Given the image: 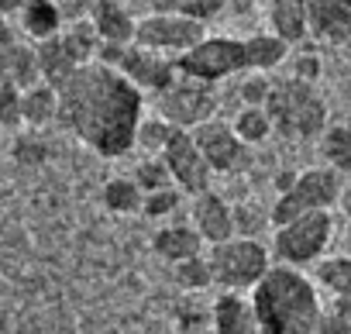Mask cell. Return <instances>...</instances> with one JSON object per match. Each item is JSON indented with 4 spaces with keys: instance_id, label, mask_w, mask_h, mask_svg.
<instances>
[{
    "instance_id": "obj_13",
    "label": "cell",
    "mask_w": 351,
    "mask_h": 334,
    "mask_svg": "<svg viewBox=\"0 0 351 334\" xmlns=\"http://www.w3.org/2000/svg\"><path fill=\"white\" fill-rule=\"evenodd\" d=\"M114 69H117L141 97H145V93L158 97L162 90H169V86L176 83V76H180L172 59L155 56V52H145V49H138V45H128V49L121 52V59H117Z\"/></svg>"
},
{
    "instance_id": "obj_4",
    "label": "cell",
    "mask_w": 351,
    "mask_h": 334,
    "mask_svg": "<svg viewBox=\"0 0 351 334\" xmlns=\"http://www.w3.org/2000/svg\"><path fill=\"white\" fill-rule=\"evenodd\" d=\"M207 265L214 286L245 296V289L252 293L262 283V276L272 269V255L258 238H231L207 252Z\"/></svg>"
},
{
    "instance_id": "obj_12",
    "label": "cell",
    "mask_w": 351,
    "mask_h": 334,
    "mask_svg": "<svg viewBox=\"0 0 351 334\" xmlns=\"http://www.w3.org/2000/svg\"><path fill=\"white\" fill-rule=\"evenodd\" d=\"M138 14H148V4H121V0H100L90 4V28L100 42V49H128L134 45V28H138Z\"/></svg>"
},
{
    "instance_id": "obj_36",
    "label": "cell",
    "mask_w": 351,
    "mask_h": 334,
    "mask_svg": "<svg viewBox=\"0 0 351 334\" xmlns=\"http://www.w3.org/2000/svg\"><path fill=\"white\" fill-rule=\"evenodd\" d=\"M45 155H49V145L38 141V138H25V141L14 145V158H18V162L38 165V162H45Z\"/></svg>"
},
{
    "instance_id": "obj_5",
    "label": "cell",
    "mask_w": 351,
    "mask_h": 334,
    "mask_svg": "<svg viewBox=\"0 0 351 334\" xmlns=\"http://www.w3.org/2000/svg\"><path fill=\"white\" fill-rule=\"evenodd\" d=\"M341 190H344V183L337 173L324 169V165H310V169L296 173V180L286 193L276 197V204L269 211V224L282 228V224L306 217V214H330L337 207Z\"/></svg>"
},
{
    "instance_id": "obj_1",
    "label": "cell",
    "mask_w": 351,
    "mask_h": 334,
    "mask_svg": "<svg viewBox=\"0 0 351 334\" xmlns=\"http://www.w3.org/2000/svg\"><path fill=\"white\" fill-rule=\"evenodd\" d=\"M56 121L104 158H121L134 148L145 97L110 66H80L56 86Z\"/></svg>"
},
{
    "instance_id": "obj_31",
    "label": "cell",
    "mask_w": 351,
    "mask_h": 334,
    "mask_svg": "<svg viewBox=\"0 0 351 334\" xmlns=\"http://www.w3.org/2000/svg\"><path fill=\"white\" fill-rule=\"evenodd\" d=\"M180 200H183V193L176 190V187L158 190V193H148V197H141V214L152 217V221H162V217H169L176 207H180Z\"/></svg>"
},
{
    "instance_id": "obj_7",
    "label": "cell",
    "mask_w": 351,
    "mask_h": 334,
    "mask_svg": "<svg viewBox=\"0 0 351 334\" xmlns=\"http://www.w3.org/2000/svg\"><path fill=\"white\" fill-rule=\"evenodd\" d=\"M204 35H207V28L193 25L183 14H176V4H148V14L138 18L134 45L176 62L180 56H186Z\"/></svg>"
},
{
    "instance_id": "obj_3",
    "label": "cell",
    "mask_w": 351,
    "mask_h": 334,
    "mask_svg": "<svg viewBox=\"0 0 351 334\" xmlns=\"http://www.w3.org/2000/svg\"><path fill=\"white\" fill-rule=\"evenodd\" d=\"M262 110L269 114L272 131L289 141H313L327 128V100L320 97V90L289 76L272 80Z\"/></svg>"
},
{
    "instance_id": "obj_17",
    "label": "cell",
    "mask_w": 351,
    "mask_h": 334,
    "mask_svg": "<svg viewBox=\"0 0 351 334\" xmlns=\"http://www.w3.org/2000/svg\"><path fill=\"white\" fill-rule=\"evenodd\" d=\"M210 331L214 334H258V324H255L248 296L221 293L214 300V310H210Z\"/></svg>"
},
{
    "instance_id": "obj_28",
    "label": "cell",
    "mask_w": 351,
    "mask_h": 334,
    "mask_svg": "<svg viewBox=\"0 0 351 334\" xmlns=\"http://www.w3.org/2000/svg\"><path fill=\"white\" fill-rule=\"evenodd\" d=\"M176 14H183L193 25L207 28L210 21H221V14H228V4L224 0H183V4H176Z\"/></svg>"
},
{
    "instance_id": "obj_9",
    "label": "cell",
    "mask_w": 351,
    "mask_h": 334,
    "mask_svg": "<svg viewBox=\"0 0 351 334\" xmlns=\"http://www.w3.org/2000/svg\"><path fill=\"white\" fill-rule=\"evenodd\" d=\"M217 104H221L217 86H204L197 80L176 76V83L155 97V110H158L155 117L176 131H193L217 117Z\"/></svg>"
},
{
    "instance_id": "obj_26",
    "label": "cell",
    "mask_w": 351,
    "mask_h": 334,
    "mask_svg": "<svg viewBox=\"0 0 351 334\" xmlns=\"http://www.w3.org/2000/svg\"><path fill=\"white\" fill-rule=\"evenodd\" d=\"M138 190H141V197H148V193H158V190H169L172 187V180H169V169H165V162L155 155V158H145V162H138L134 165V180H131Z\"/></svg>"
},
{
    "instance_id": "obj_16",
    "label": "cell",
    "mask_w": 351,
    "mask_h": 334,
    "mask_svg": "<svg viewBox=\"0 0 351 334\" xmlns=\"http://www.w3.org/2000/svg\"><path fill=\"white\" fill-rule=\"evenodd\" d=\"M265 25H269V35L289 49L310 38L303 0H272V4H265Z\"/></svg>"
},
{
    "instance_id": "obj_22",
    "label": "cell",
    "mask_w": 351,
    "mask_h": 334,
    "mask_svg": "<svg viewBox=\"0 0 351 334\" xmlns=\"http://www.w3.org/2000/svg\"><path fill=\"white\" fill-rule=\"evenodd\" d=\"M313 286L327 289L334 300L351 303V255H330L313 265Z\"/></svg>"
},
{
    "instance_id": "obj_24",
    "label": "cell",
    "mask_w": 351,
    "mask_h": 334,
    "mask_svg": "<svg viewBox=\"0 0 351 334\" xmlns=\"http://www.w3.org/2000/svg\"><path fill=\"white\" fill-rule=\"evenodd\" d=\"M231 131L238 134V141L245 148H255V145H265L272 138V121L262 107H241L231 121Z\"/></svg>"
},
{
    "instance_id": "obj_32",
    "label": "cell",
    "mask_w": 351,
    "mask_h": 334,
    "mask_svg": "<svg viewBox=\"0 0 351 334\" xmlns=\"http://www.w3.org/2000/svg\"><path fill=\"white\" fill-rule=\"evenodd\" d=\"M313 334H351V303L334 300L330 307H324V317Z\"/></svg>"
},
{
    "instance_id": "obj_15",
    "label": "cell",
    "mask_w": 351,
    "mask_h": 334,
    "mask_svg": "<svg viewBox=\"0 0 351 334\" xmlns=\"http://www.w3.org/2000/svg\"><path fill=\"white\" fill-rule=\"evenodd\" d=\"M306 32L324 45L351 42V0H306Z\"/></svg>"
},
{
    "instance_id": "obj_38",
    "label": "cell",
    "mask_w": 351,
    "mask_h": 334,
    "mask_svg": "<svg viewBox=\"0 0 351 334\" xmlns=\"http://www.w3.org/2000/svg\"><path fill=\"white\" fill-rule=\"evenodd\" d=\"M348 241H351V221H348Z\"/></svg>"
},
{
    "instance_id": "obj_11",
    "label": "cell",
    "mask_w": 351,
    "mask_h": 334,
    "mask_svg": "<svg viewBox=\"0 0 351 334\" xmlns=\"http://www.w3.org/2000/svg\"><path fill=\"white\" fill-rule=\"evenodd\" d=\"M158 158L165 162L172 187L180 190L183 197H200V193L210 190L214 173H210V165L204 162V155L197 152V145H193V138L186 131H176L169 138V145L158 152Z\"/></svg>"
},
{
    "instance_id": "obj_2",
    "label": "cell",
    "mask_w": 351,
    "mask_h": 334,
    "mask_svg": "<svg viewBox=\"0 0 351 334\" xmlns=\"http://www.w3.org/2000/svg\"><path fill=\"white\" fill-rule=\"evenodd\" d=\"M258 334H313L324 317L320 289L289 265H272L248 293Z\"/></svg>"
},
{
    "instance_id": "obj_23",
    "label": "cell",
    "mask_w": 351,
    "mask_h": 334,
    "mask_svg": "<svg viewBox=\"0 0 351 334\" xmlns=\"http://www.w3.org/2000/svg\"><path fill=\"white\" fill-rule=\"evenodd\" d=\"M59 114V100H56V90L38 83L32 90L21 93V124H32V128H42V124H52Z\"/></svg>"
},
{
    "instance_id": "obj_20",
    "label": "cell",
    "mask_w": 351,
    "mask_h": 334,
    "mask_svg": "<svg viewBox=\"0 0 351 334\" xmlns=\"http://www.w3.org/2000/svg\"><path fill=\"white\" fill-rule=\"evenodd\" d=\"M241 42H245V69L248 73L265 76V73L286 66V59H289V45H282L269 32H255V35H248Z\"/></svg>"
},
{
    "instance_id": "obj_33",
    "label": "cell",
    "mask_w": 351,
    "mask_h": 334,
    "mask_svg": "<svg viewBox=\"0 0 351 334\" xmlns=\"http://www.w3.org/2000/svg\"><path fill=\"white\" fill-rule=\"evenodd\" d=\"M18 124H21V90L0 80V128H18Z\"/></svg>"
},
{
    "instance_id": "obj_27",
    "label": "cell",
    "mask_w": 351,
    "mask_h": 334,
    "mask_svg": "<svg viewBox=\"0 0 351 334\" xmlns=\"http://www.w3.org/2000/svg\"><path fill=\"white\" fill-rule=\"evenodd\" d=\"M172 279H176V286H183V289H190V293L214 286L207 255H197V259H186V262H180V265H172Z\"/></svg>"
},
{
    "instance_id": "obj_6",
    "label": "cell",
    "mask_w": 351,
    "mask_h": 334,
    "mask_svg": "<svg viewBox=\"0 0 351 334\" xmlns=\"http://www.w3.org/2000/svg\"><path fill=\"white\" fill-rule=\"evenodd\" d=\"M334 214H306L296 217L282 228H272V252L279 259V265L300 269V265H317L320 259H327V248L334 241Z\"/></svg>"
},
{
    "instance_id": "obj_19",
    "label": "cell",
    "mask_w": 351,
    "mask_h": 334,
    "mask_svg": "<svg viewBox=\"0 0 351 334\" xmlns=\"http://www.w3.org/2000/svg\"><path fill=\"white\" fill-rule=\"evenodd\" d=\"M18 21H21V32H25L35 45L56 38V35L66 28V21H62V14H59V4H52V0H28V4H21Z\"/></svg>"
},
{
    "instance_id": "obj_34",
    "label": "cell",
    "mask_w": 351,
    "mask_h": 334,
    "mask_svg": "<svg viewBox=\"0 0 351 334\" xmlns=\"http://www.w3.org/2000/svg\"><path fill=\"white\" fill-rule=\"evenodd\" d=\"M18 49H21V38L14 35V28L8 25V18H0V80H8V69H11Z\"/></svg>"
},
{
    "instance_id": "obj_8",
    "label": "cell",
    "mask_w": 351,
    "mask_h": 334,
    "mask_svg": "<svg viewBox=\"0 0 351 334\" xmlns=\"http://www.w3.org/2000/svg\"><path fill=\"white\" fill-rule=\"evenodd\" d=\"M176 73L197 80L204 86H217L228 76L248 73L245 69V42L234 35H204L186 56L176 59Z\"/></svg>"
},
{
    "instance_id": "obj_35",
    "label": "cell",
    "mask_w": 351,
    "mask_h": 334,
    "mask_svg": "<svg viewBox=\"0 0 351 334\" xmlns=\"http://www.w3.org/2000/svg\"><path fill=\"white\" fill-rule=\"evenodd\" d=\"M269 86H272L269 76H258V73L245 76V83H241V100H245V107H262L265 97H269Z\"/></svg>"
},
{
    "instance_id": "obj_21",
    "label": "cell",
    "mask_w": 351,
    "mask_h": 334,
    "mask_svg": "<svg viewBox=\"0 0 351 334\" xmlns=\"http://www.w3.org/2000/svg\"><path fill=\"white\" fill-rule=\"evenodd\" d=\"M320 155H324V169L348 176L351 173V124H327L324 134L317 138Z\"/></svg>"
},
{
    "instance_id": "obj_25",
    "label": "cell",
    "mask_w": 351,
    "mask_h": 334,
    "mask_svg": "<svg viewBox=\"0 0 351 334\" xmlns=\"http://www.w3.org/2000/svg\"><path fill=\"white\" fill-rule=\"evenodd\" d=\"M104 207L114 214H134L141 211V190L131 180H110L104 187Z\"/></svg>"
},
{
    "instance_id": "obj_29",
    "label": "cell",
    "mask_w": 351,
    "mask_h": 334,
    "mask_svg": "<svg viewBox=\"0 0 351 334\" xmlns=\"http://www.w3.org/2000/svg\"><path fill=\"white\" fill-rule=\"evenodd\" d=\"M286 62H289V80H300V83L317 86V80H320V73H324V62H320V56H317L313 49H303V52L289 56Z\"/></svg>"
},
{
    "instance_id": "obj_18",
    "label": "cell",
    "mask_w": 351,
    "mask_h": 334,
    "mask_svg": "<svg viewBox=\"0 0 351 334\" xmlns=\"http://www.w3.org/2000/svg\"><path fill=\"white\" fill-rule=\"evenodd\" d=\"M152 252L172 265H180L186 259H197L204 255V241L200 235L190 228V224H169V228H158L152 235Z\"/></svg>"
},
{
    "instance_id": "obj_10",
    "label": "cell",
    "mask_w": 351,
    "mask_h": 334,
    "mask_svg": "<svg viewBox=\"0 0 351 334\" xmlns=\"http://www.w3.org/2000/svg\"><path fill=\"white\" fill-rule=\"evenodd\" d=\"M186 134L193 138L197 152L210 165V173L231 176V173H245L248 165H252V152L238 141V134L231 131V124L221 121V117H214V121H207V124H200V128H193Z\"/></svg>"
},
{
    "instance_id": "obj_14",
    "label": "cell",
    "mask_w": 351,
    "mask_h": 334,
    "mask_svg": "<svg viewBox=\"0 0 351 334\" xmlns=\"http://www.w3.org/2000/svg\"><path fill=\"white\" fill-rule=\"evenodd\" d=\"M190 217H193L190 228H193V231L200 235V241L210 245V248L234 238V207H231L221 193H214V190L193 197Z\"/></svg>"
},
{
    "instance_id": "obj_30",
    "label": "cell",
    "mask_w": 351,
    "mask_h": 334,
    "mask_svg": "<svg viewBox=\"0 0 351 334\" xmlns=\"http://www.w3.org/2000/svg\"><path fill=\"white\" fill-rule=\"evenodd\" d=\"M172 134H176V128H169L165 121H158V117H148V121H145V117H141L134 145H141V148H148V152H162Z\"/></svg>"
},
{
    "instance_id": "obj_37",
    "label": "cell",
    "mask_w": 351,
    "mask_h": 334,
    "mask_svg": "<svg viewBox=\"0 0 351 334\" xmlns=\"http://www.w3.org/2000/svg\"><path fill=\"white\" fill-rule=\"evenodd\" d=\"M337 207H341V214L351 221V187H344V190H341V197H337Z\"/></svg>"
}]
</instances>
